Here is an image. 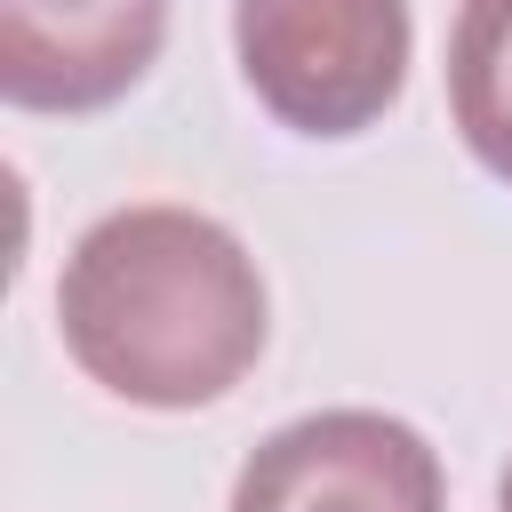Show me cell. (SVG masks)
<instances>
[{
	"label": "cell",
	"mask_w": 512,
	"mask_h": 512,
	"mask_svg": "<svg viewBox=\"0 0 512 512\" xmlns=\"http://www.w3.org/2000/svg\"><path fill=\"white\" fill-rule=\"evenodd\" d=\"M64 352L136 408H208L264 352V280L240 232L144 200L88 224L56 280Z\"/></svg>",
	"instance_id": "obj_1"
},
{
	"label": "cell",
	"mask_w": 512,
	"mask_h": 512,
	"mask_svg": "<svg viewBox=\"0 0 512 512\" xmlns=\"http://www.w3.org/2000/svg\"><path fill=\"white\" fill-rule=\"evenodd\" d=\"M232 48L256 104L296 136H360L400 104L408 0H232Z\"/></svg>",
	"instance_id": "obj_2"
},
{
	"label": "cell",
	"mask_w": 512,
	"mask_h": 512,
	"mask_svg": "<svg viewBox=\"0 0 512 512\" xmlns=\"http://www.w3.org/2000/svg\"><path fill=\"white\" fill-rule=\"evenodd\" d=\"M232 512H448V480L416 424L384 408H320L240 464Z\"/></svg>",
	"instance_id": "obj_3"
},
{
	"label": "cell",
	"mask_w": 512,
	"mask_h": 512,
	"mask_svg": "<svg viewBox=\"0 0 512 512\" xmlns=\"http://www.w3.org/2000/svg\"><path fill=\"white\" fill-rule=\"evenodd\" d=\"M168 32V0H0V96L24 112H96L128 96Z\"/></svg>",
	"instance_id": "obj_4"
},
{
	"label": "cell",
	"mask_w": 512,
	"mask_h": 512,
	"mask_svg": "<svg viewBox=\"0 0 512 512\" xmlns=\"http://www.w3.org/2000/svg\"><path fill=\"white\" fill-rule=\"evenodd\" d=\"M448 112L464 152L512 184V0H464L448 32Z\"/></svg>",
	"instance_id": "obj_5"
},
{
	"label": "cell",
	"mask_w": 512,
	"mask_h": 512,
	"mask_svg": "<svg viewBox=\"0 0 512 512\" xmlns=\"http://www.w3.org/2000/svg\"><path fill=\"white\" fill-rule=\"evenodd\" d=\"M496 512H512V464H504V480H496Z\"/></svg>",
	"instance_id": "obj_6"
}]
</instances>
